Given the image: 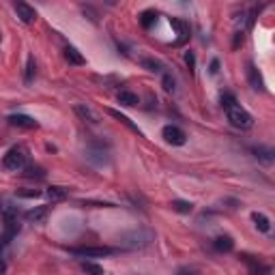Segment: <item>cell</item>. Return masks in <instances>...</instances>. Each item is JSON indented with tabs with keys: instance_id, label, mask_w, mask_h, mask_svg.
I'll return each instance as SVG.
<instances>
[{
	"instance_id": "1",
	"label": "cell",
	"mask_w": 275,
	"mask_h": 275,
	"mask_svg": "<svg viewBox=\"0 0 275 275\" xmlns=\"http://www.w3.org/2000/svg\"><path fill=\"white\" fill-rule=\"evenodd\" d=\"M153 241H155V232L151 228H138L121 236V245L127 249H144L153 245Z\"/></svg>"
},
{
	"instance_id": "2",
	"label": "cell",
	"mask_w": 275,
	"mask_h": 275,
	"mask_svg": "<svg viewBox=\"0 0 275 275\" xmlns=\"http://www.w3.org/2000/svg\"><path fill=\"white\" fill-rule=\"evenodd\" d=\"M226 118H228V123L236 129H241V131H247V129H252L254 125V118L252 114H249L245 107H241L239 103H232L230 107H226Z\"/></svg>"
},
{
	"instance_id": "3",
	"label": "cell",
	"mask_w": 275,
	"mask_h": 275,
	"mask_svg": "<svg viewBox=\"0 0 275 275\" xmlns=\"http://www.w3.org/2000/svg\"><path fill=\"white\" fill-rule=\"evenodd\" d=\"M26 159H28V149L26 146H11L7 153H5V157H3V168L5 170H11V172H15V170H22L24 166H26Z\"/></svg>"
},
{
	"instance_id": "4",
	"label": "cell",
	"mask_w": 275,
	"mask_h": 275,
	"mask_svg": "<svg viewBox=\"0 0 275 275\" xmlns=\"http://www.w3.org/2000/svg\"><path fill=\"white\" fill-rule=\"evenodd\" d=\"M69 252H71V254H76V256H82V258H103V256H112V254H116L118 249L107 247V245H99V247L86 245V247H69Z\"/></svg>"
},
{
	"instance_id": "5",
	"label": "cell",
	"mask_w": 275,
	"mask_h": 275,
	"mask_svg": "<svg viewBox=\"0 0 275 275\" xmlns=\"http://www.w3.org/2000/svg\"><path fill=\"white\" fill-rule=\"evenodd\" d=\"M161 136H163V140L168 142V144H172V146H183L185 140H187L185 131H183L181 127H176V125H166L163 131H161Z\"/></svg>"
},
{
	"instance_id": "6",
	"label": "cell",
	"mask_w": 275,
	"mask_h": 275,
	"mask_svg": "<svg viewBox=\"0 0 275 275\" xmlns=\"http://www.w3.org/2000/svg\"><path fill=\"white\" fill-rule=\"evenodd\" d=\"M86 159L93 166H105V163H110V155L103 149V144H90L86 149Z\"/></svg>"
},
{
	"instance_id": "7",
	"label": "cell",
	"mask_w": 275,
	"mask_h": 275,
	"mask_svg": "<svg viewBox=\"0 0 275 275\" xmlns=\"http://www.w3.org/2000/svg\"><path fill=\"white\" fill-rule=\"evenodd\" d=\"M241 260L247 262L249 267V275H271V267L265 265V262H260L258 258L249 256V254H241Z\"/></svg>"
},
{
	"instance_id": "8",
	"label": "cell",
	"mask_w": 275,
	"mask_h": 275,
	"mask_svg": "<svg viewBox=\"0 0 275 275\" xmlns=\"http://www.w3.org/2000/svg\"><path fill=\"white\" fill-rule=\"evenodd\" d=\"M13 9H15L17 17L24 24H34V22H37V11H34V7H30L28 3H15Z\"/></svg>"
},
{
	"instance_id": "9",
	"label": "cell",
	"mask_w": 275,
	"mask_h": 275,
	"mask_svg": "<svg viewBox=\"0 0 275 275\" xmlns=\"http://www.w3.org/2000/svg\"><path fill=\"white\" fill-rule=\"evenodd\" d=\"M7 121L11 127H20V129H37L39 127V123L34 121L32 116H26V114H11Z\"/></svg>"
},
{
	"instance_id": "10",
	"label": "cell",
	"mask_w": 275,
	"mask_h": 275,
	"mask_svg": "<svg viewBox=\"0 0 275 275\" xmlns=\"http://www.w3.org/2000/svg\"><path fill=\"white\" fill-rule=\"evenodd\" d=\"M245 74H247V82H249V86H252L254 90H265V82H262V76H260V71L254 67V63H247L245 67Z\"/></svg>"
},
{
	"instance_id": "11",
	"label": "cell",
	"mask_w": 275,
	"mask_h": 275,
	"mask_svg": "<svg viewBox=\"0 0 275 275\" xmlns=\"http://www.w3.org/2000/svg\"><path fill=\"white\" fill-rule=\"evenodd\" d=\"M170 26L176 28L178 32V39L174 41V45H183L189 39V24L185 20H178V17H170Z\"/></svg>"
},
{
	"instance_id": "12",
	"label": "cell",
	"mask_w": 275,
	"mask_h": 275,
	"mask_svg": "<svg viewBox=\"0 0 275 275\" xmlns=\"http://www.w3.org/2000/svg\"><path fill=\"white\" fill-rule=\"evenodd\" d=\"M47 215H50V207H34V209L24 213V217L30 224H43L47 219Z\"/></svg>"
},
{
	"instance_id": "13",
	"label": "cell",
	"mask_w": 275,
	"mask_h": 275,
	"mask_svg": "<svg viewBox=\"0 0 275 275\" xmlns=\"http://www.w3.org/2000/svg\"><path fill=\"white\" fill-rule=\"evenodd\" d=\"M74 110H76V114H78V116H80L84 123H90V125H97V123H99V116L95 114L88 105H84V103H78V105L74 107Z\"/></svg>"
},
{
	"instance_id": "14",
	"label": "cell",
	"mask_w": 275,
	"mask_h": 275,
	"mask_svg": "<svg viewBox=\"0 0 275 275\" xmlns=\"http://www.w3.org/2000/svg\"><path fill=\"white\" fill-rule=\"evenodd\" d=\"M213 247H215V252H219V254H228V252L234 249V241H232V236L222 234V236H217L213 241Z\"/></svg>"
},
{
	"instance_id": "15",
	"label": "cell",
	"mask_w": 275,
	"mask_h": 275,
	"mask_svg": "<svg viewBox=\"0 0 275 275\" xmlns=\"http://www.w3.org/2000/svg\"><path fill=\"white\" fill-rule=\"evenodd\" d=\"M107 114H110L112 118H116V121L118 123H123L129 131H134V134H138V136H142V131H140V127L136 125V123H131V118H127L125 114H121V112H118V110H112V107H107Z\"/></svg>"
},
{
	"instance_id": "16",
	"label": "cell",
	"mask_w": 275,
	"mask_h": 275,
	"mask_svg": "<svg viewBox=\"0 0 275 275\" xmlns=\"http://www.w3.org/2000/svg\"><path fill=\"white\" fill-rule=\"evenodd\" d=\"M63 54H65V58H67V63H71V65H78V67H82V65H86V58L82 56L74 45H67L65 50H63Z\"/></svg>"
},
{
	"instance_id": "17",
	"label": "cell",
	"mask_w": 275,
	"mask_h": 275,
	"mask_svg": "<svg viewBox=\"0 0 275 275\" xmlns=\"http://www.w3.org/2000/svg\"><path fill=\"white\" fill-rule=\"evenodd\" d=\"M45 194H47V198H50L52 202H63V200L69 198V189L67 187H61V185H52L50 189L45 191Z\"/></svg>"
},
{
	"instance_id": "18",
	"label": "cell",
	"mask_w": 275,
	"mask_h": 275,
	"mask_svg": "<svg viewBox=\"0 0 275 275\" xmlns=\"http://www.w3.org/2000/svg\"><path fill=\"white\" fill-rule=\"evenodd\" d=\"M252 155L256 159H260V161H265V163H271L273 161V149L271 146H252Z\"/></svg>"
},
{
	"instance_id": "19",
	"label": "cell",
	"mask_w": 275,
	"mask_h": 275,
	"mask_svg": "<svg viewBox=\"0 0 275 275\" xmlns=\"http://www.w3.org/2000/svg\"><path fill=\"white\" fill-rule=\"evenodd\" d=\"M22 176L24 178H43L45 176V170L37 163H28L22 168Z\"/></svg>"
},
{
	"instance_id": "20",
	"label": "cell",
	"mask_w": 275,
	"mask_h": 275,
	"mask_svg": "<svg viewBox=\"0 0 275 275\" xmlns=\"http://www.w3.org/2000/svg\"><path fill=\"white\" fill-rule=\"evenodd\" d=\"M0 213H3V219H17V207H13V202L9 200L0 202Z\"/></svg>"
},
{
	"instance_id": "21",
	"label": "cell",
	"mask_w": 275,
	"mask_h": 275,
	"mask_svg": "<svg viewBox=\"0 0 275 275\" xmlns=\"http://www.w3.org/2000/svg\"><path fill=\"white\" fill-rule=\"evenodd\" d=\"M252 219H254L256 228L260 232H269L271 230V222H269V217H267L265 213H252Z\"/></svg>"
},
{
	"instance_id": "22",
	"label": "cell",
	"mask_w": 275,
	"mask_h": 275,
	"mask_svg": "<svg viewBox=\"0 0 275 275\" xmlns=\"http://www.w3.org/2000/svg\"><path fill=\"white\" fill-rule=\"evenodd\" d=\"M118 103H123V105H138L140 99H138V95H136V93H131V90H121V93H118Z\"/></svg>"
},
{
	"instance_id": "23",
	"label": "cell",
	"mask_w": 275,
	"mask_h": 275,
	"mask_svg": "<svg viewBox=\"0 0 275 275\" xmlns=\"http://www.w3.org/2000/svg\"><path fill=\"white\" fill-rule=\"evenodd\" d=\"M172 211H176V213H183V215H189L191 211H194V205L191 202H187V200H172Z\"/></svg>"
},
{
	"instance_id": "24",
	"label": "cell",
	"mask_w": 275,
	"mask_h": 275,
	"mask_svg": "<svg viewBox=\"0 0 275 275\" xmlns=\"http://www.w3.org/2000/svg\"><path fill=\"white\" fill-rule=\"evenodd\" d=\"M80 267H82V271H84L86 275H103V267H101V265H97V262L84 260Z\"/></svg>"
},
{
	"instance_id": "25",
	"label": "cell",
	"mask_w": 275,
	"mask_h": 275,
	"mask_svg": "<svg viewBox=\"0 0 275 275\" xmlns=\"http://www.w3.org/2000/svg\"><path fill=\"white\" fill-rule=\"evenodd\" d=\"M34 74H37V65H34V58L28 56V61H26V74H24V82H26V84H32Z\"/></svg>"
},
{
	"instance_id": "26",
	"label": "cell",
	"mask_w": 275,
	"mask_h": 275,
	"mask_svg": "<svg viewBox=\"0 0 275 275\" xmlns=\"http://www.w3.org/2000/svg\"><path fill=\"white\" fill-rule=\"evenodd\" d=\"M155 22H157V13H155V11H151V9H149V11H144V13L140 15V24H142V28H146V30L153 26Z\"/></svg>"
},
{
	"instance_id": "27",
	"label": "cell",
	"mask_w": 275,
	"mask_h": 275,
	"mask_svg": "<svg viewBox=\"0 0 275 275\" xmlns=\"http://www.w3.org/2000/svg\"><path fill=\"white\" fill-rule=\"evenodd\" d=\"M142 65L149 71H153V74H163V65L159 61H155V58H142Z\"/></svg>"
},
{
	"instance_id": "28",
	"label": "cell",
	"mask_w": 275,
	"mask_h": 275,
	"mask_svg": "<svg viewBox=\"0 0 275 275\" xmlns=\"http://www.w3.org/2000/svg\"><path fill=\"white\" fill-rule=\"evenodd\" d=\"M161 86H163L166 90H168V93L174 90V78L168 74V71H163V74H161Z\"/></svg>"
},
{
	"instance_id": "29",
	"label": "cell",
	"mask_w": 275,
	"mask_h": 275,
	"mask_svg": "<svg viewBox=\"0 0 275 275\" xmlns=\"http://www.w3.org/2000/svg\"><path fill=\"white\" fill-rule=\"evenodd\" d=\"M43 194L41 189H17V196L20 198H39Z\"/></svg>"
},
{
	"instance_id": "30",
	"label": "cell",
	"mask_w": 275,
	"mask_h": 275,
	"mask_svg": "<svg viewBox=\"0 0 275 275\" xmlns=\"http://www.w3.org/2000/svg\"><path fill=\"white\" fill-rule=\"evenodd\" d=\"M232 103H236V97H234V95H232V93H224V95H222V107H224V110H226V107H230Z\"/></svg>"
},
{
	"instance_id": "31",
	"label": "cell",
	"mask_w": 275,
	"mask_h": 275,
	"mask_svg": "<svg viewBox=\"0 0 275 275\" xmlns=\"http://www.w3.org/2000/svg\"><path fill=\"white\" fill-rule=\"evenodd\" d=\"M185 63H187V67H189L191 71H194V69H196V56L191 54V52H185Z\"/></svg>"
},
{
	"instance_id": "32",
	"label": "cell",
	"mask_w": 275,
	"mask_h": 275,
	"mask_svg": "<svg viewBox=\"0 0 275 275\" xmlns=\"http://www.w3.org/2000/svg\"><path fill=\"white\" fill-rule=\"evenodd\" d=\"M176 275H200L196 269H189V267H185V269H178L176 271Z\"/></svg>"
},
{
	"instance_id": "33",
	"label": "cell",
	"mask_w": 275,
	"mask_h": 275,
	"mask_svg": "<svg viewBox=\"0 0 275 275\" xmlns=\"http://www.w3.org/2000/svg\"><path fill=\"white\" fill-rule=\"evenodd\" d=\"M211 74L215 76V74H217V71H219V61H217V58H213V61H211Z\"/></svg>"
},
{
	"instance_id": "34",
	"label": "cell",
	"mask_w": 275,
	"mask_h": 275,
	"mask_svg": "<svg viewBox=\"0 0 275 275\" xmlns=\"http://www.w3.org/2000/svg\"><path fill=\"white\" fill-rule=\"evenodd\" d=\"M239 43H243V32H236L234 37V47H239Z\"/></svg>"
},
{
	"instance_id": "35",
	"label": "cell",
	"mask_w": 275,
	"mask_h": 275,
	"mask_svg": "<svg viewBox=\"0 0 275 275\" xmlns=\"http://www.w3.org/2000/svg\"><path fill=\"white\" fill-rule=\"evenodd\" d=\"M5 269H7V265H5L3 260H0V273H5Z\"/></svg>"
},
{
	"instance_id": "36",
	"label": "cell",
	"mask_w": 275,
	"mask_h": 275,
	"mask_svg": "<svg viewBox=\"0 0 275 275\" xmlns=\"http://www.w3.org/2000/svg\"><path fill=\"white\" fill-rule=\"evenodd\" d=\"M3 247H5V243H3V236H0V254H3Z\"/></svg>"
}]
</instances>
